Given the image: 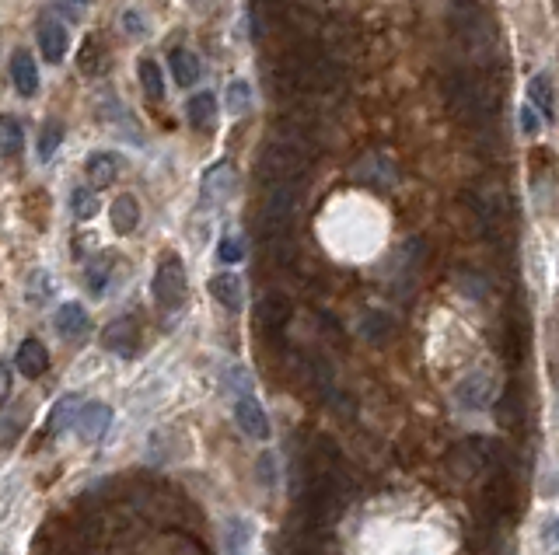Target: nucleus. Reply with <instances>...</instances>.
Returning a JSON list of instances; mask_svg holds the SVG:
<instances>
[{
  "label": "nucleus",
  "mask_w": 559,
  "mask_h": 555,
  "mask_svg": "<svg viewBox=\"0 0 559 555\" xmlns=\"http://www.w3.org/2000/svg\"><path fill=\"white\" fill-rule=\"evenodd\" d=\"M154 301H158L161 311H179L186 304L189 294V280H186V266H182L179 255H165L158 262V273H154Z\"/></svg>",
  "instance_id": "obj_1"
},
{
  "label": "nucleus",
  "mask_w": 559,
  "mask_h": 555,
  "mask_svg": "<svg viewBox=\"0 0 559 555\" xmlns=\"http://www.w3.org/2000/svg\"><path fill=\"white\" fill-rule=\"evenodd\" d=\"M451 28L472 49H483L490 42V35H483L490 28V21H486V11L479 0H455L451 4Z\"/></svg>",
  "instance_id": "obj_2"
},
{
  "label": "nucleus",
  "mask_w": 559,
  "mask_h": 555,
  "mask_svg": "<svg viewBox=\"0 0 559 555\" xmlns=\"http://www.w3.org/2000/svg\"><path fill=\"white\" fill-rule=\"evenodd\" d=\"M451 398H455L458 409L483 412V409H490V405L497 402V388H493L490 374H469V377H462V381L455 384Z\"/></svg>",
  "instance_id": "obj_3"
},
{
  "label": "nucleus",
  "mask_w": 559,
  "mask_h": 555,
  "mask_svg": "<svg viewBox=\"0 0 559 555\" xmlns=\"http://www.w3.org/2000/svg\"><path fill=\"white\" fill-rule=\"evenodd\" d=\"M231 416H235L238 430H242L245 437H252V440H270L273 437V423H270V416H266L263 402H259L256 395L235 398V405H231Z\"/></svg>",
  "instance_id": "obj_4"
},
{
  "label": "nucleus",
  "mask_w": 559,
  "mask_h": 555,
  "mask_svg": "<svg viewBox=\"0 0 559 555\" xmlns=\"http://www.w3.org/2000/svg\"><path fill=\"white\" fill-rule=\"evenodd\" d=\"M493 416H497L500 430H511V433H521L528 426V398L521 395L518 384H507L504 395H497V402H493Z\"/></svg>",
  "instance_id": "obj_5"
},
{
  "label": "nucleus",
  "mask_w": 559,
  "mask_h": 555,
  "mask_svg": "<svg viewBox=\"0 0 559 555\" xmlns=\"http://www.w3.org/2000/svg\"><path fill=\"white\" fill-rule=\"evenodd\" d=\"M77 70H81L84 77H105L112 70V49H109V42L102 39V32L84 35L81 53H77Z\"/></svg>",
  "instance_id": "obj_6"
},
{
  "label": "nucleus",
  "mask_w": 559,
  "mask_h": 555,
  "mask_svg": "<svg viewBox=\"0 0 559 555\" xmlns=\"http://www.w3.org/2000/svg\"><path fill=\"white\" fill-rule=\"evenodd\" d=\"M287 322H290V301L283 294H266L259 297L256 304V325L266 332L270 339H280L283 332H287Z\"/></svg>",
  "instance_id": "obj_7"
},
{
  "label": "nucleus",
  "mask_w": 559,
  "mask_h": 555,
  "mask_svg": "<svg viewBox=\"0 0 559 555\" xmlns=\"http://www.w3.org/2000/svg\"><path fill=\"white\" fill-rule=\"evenodd\" d=\"M53 329H56V336L67 339V343L88 336L91 318H88V311H84V304H77V301L60 304V308H56V315H53Z\"/></svg>",
  "instance_id": "obj_8"
},
{
  "label": "nucleus",
  "mask_w": 559,
  "mask_h": 555,
  "mask_svg": "<svg viewBox=\"0 0 559 555\" xmlns=\"http://www.w3.org/2000/svg\"><path fill=\"white\" fill-rule=\"evenodd\" d=\"M35 35H39V49L42 56H46V63H60L63 56H67V46H70V35H67V25L56 18H39V28H35Z\"/></svg>",
  "instance_id": "obj_9"
},
{
  "label": "nucleus",
  "mask_w": 559,
  "mask_h": 555,
  "mask_svg": "<svg viewBox=\"0 0 559 555\" xmlns=\"http://www.w3.org/2000/svg\"><path fill=\"white\" fill-rule=\"evenodd\" d=\"M102 343H105V350L119 353V357H137V350H140L137 322H133V318H116V322L105 329Z\"/></svg>",
  "instance_id": "obj_10"
},
{
  "label": "nucleus",
  "mask_w": 559,
  "mask_h": 555,
  "mask_svg": "<svg viewBox=\"0 0 559 555\" xmlns=\"http://www.w3.org/2000/svg\"><path fill=\"white\" fill-rule=\"evenodd\" d=\"M256 545V524L249 517L235 514L224 521V555H249Z\"/></svg>",
  "instance_id": "obj_11"
},
{
  "label": "nucleus",
  "mask_w": 559,
  "mask_h": 555,
  "mask_svg": "<svg viewBox=\"0 0 559 555\" xmlns=\"http://www.w3.org/2000/svg\"><path fill=\"white\" fill-rule=\"evenodd\" d=\"M14 367H18V374L28 377V381H39L49 370V350L39 339H25V343L18 346V353H14Z\"/></svg>",
  "instance_id": "obj_12"
},
{
  "label": "nucleus",
  "mask_w": 559,
  "mask_h": 555,
  "mask_svg": "<svg viewBox=\"0 0 559 555\" xmlns=\"http://www.w3.org/2000/svg\"><path fill=\"white\" fill-rule=\"evenodd\" d=\"M109 426H112V409H109V405H105V402H84L74 430L81 433V440H102Z\"/></svg>",
  "instance_id": "obj_13"
},
{
  "label": "nucleus",
  "mask_w": 559,
  "mask_h": 555,
  "mask_svg": "<svg viewBox=\"0 0 559 555\" xmlns=\"http://www.w3.org/2000/svg\"><path fill=\"white\" fill-rule=\"evenodd\" d=\"M81 405L84 398L77 395V391H67V395L60 398V402L53 405V412H49V437H63V433L70 430V426H77V416H81Z\"/></svg>",
  "instance_id": "obj_14"
},
{
  "label": "nucleus",
  "mask_w": 559,
  "mask_h": 555,
  "mask_svg": "<svg viewBox=\"0 0 559 555\" xmlns=\"http://www.w3.org/2000/svg\"><path fill=\"white\" fill-rule=\"evenodd\" d=\"M11 81H14V91L25 98H32L35 91H39V67H35L28 49H18V53L11 56Z\"/></svg>",
  "instance_id": "obj_15"
},
{
  "label": "nucleus",
  "mask_w": 559,
  "mask_h": 555,
  "mask_svg": "<svg viewBox=\"0 0 559 555\" xmlns=\"http://www.w3.org/2000/svg\"><path fill=\"white\" fill-rule=\"evenodd\" d=\"M210 297H214L217 304H221L224 311H231V315H238L242 311V280H238L235 273H217L210 276Z\"/></svg>",
  "instance_id": "obj_16"
},
{
  "label": "nucleus",
  "mask_w": 559,
  "mask_h": 555,
  "mask_svg": "<svg viewBox=\"0 0 559 555\" xmlns=\"http://www.w3.org/2000/svg\"><path fill=\"white\" fill-rule=\"evenodd\" d=\"M119 172H123V158L112 151H98L88 158V179L95 189H102V185H112L119 179Z\"/></svg>",
  "instance_id": "obj_17"
},
{
  "label": "nucleus",
  "mask_w": 559,
  "mask_h": 555,
  "mask_svg": "<svg viewBox=\"0 0 559 555\" xmlns=\"http://www.w3.org/2000/svg\"><path fill=\"white\" fill-rule=\"evenodd\" d=\"M168 67H172V77L179 88H193L203 74L200 56L189 53V49H172V53H168Z\"/></svg>",
  "instance_id": "obj_18"
},
{
  "label": "nucleus",
  "mask_w": 559,
  "mask_h": 555,
  "mask_svg": "<svg viewBox=\"0 0 559 555\" xmlns=\"http://www.w3.org/2000/svg\"><path fill=\"white\" fill-rule=\"evenodd\" d=\"M357 179L374 185V189H388V185L395 182V168H392V161H385L381 154H367L357 165Z\"/></svg>",
  "instance_id": "obj_19"
},
{
  "label": "nucleus",
  "mask_w": 559,
  "mask_h": 555,
  "mask_svg": "<svg viewBox=\"0 0 559 555\" xmlns=\"http://www.w3.org/2000/svg\"><path fill=\"white\" fill-rule=\"evenodd\" d=\"M109 220H112V227H116L119 234H133V231H137V224H140V203L130 196V192H123V196L112 199Z\"/></svg>",
  "instance_id": "obj_20"
},
{
  "label": "nucleus",
  "mask_w": 559,
  "mask_h": 555,
  "mask_svg": "<svg viewBox=\"0 0 559 555\" xmlns=\"http://www.w3.org/2000/svg\"><path fill=\"white\" fill-rule=\"evenodd\" d=\"M112 266H116V255H95V259L84 266V287L91 290V297H102L105 287L112 280Z\"/></svg>",
  "instance_id": "obj_21"
},
{
  "label": "nucleus",
  "mask_w": 559,
  "mask_h": 555,
  "mask_svg": "<svg viewBox=\"0 0 559 555\" xmlns=\"http://www.w3.org/2000/svg\"><path fill=\"white\" fill-rule=\"evenodd\" d=\"M186 112H189V123H193L196 130H214V123H217V98L210 95V91H200V95L189 98Z\"/></svg>",
  "instance_id": "obj_22"
},
{
  "label": "nucleus",
  "mask_w": 559,
  "mask_h": 555,
  "mask_svg": "<svg viewBox=\"0 0 559 555\" xmlns=\"http://www.w3.org/2000/svg\"><path fill=\"white\" fill-rule=\"evenodd\" d=\"M231 189H235V172H231V165H214L203 175V199H224Z\"/></svg>",
  "instance_id": "obj_23"
},
{
  "label": "nucleus",
  "mask_w": 559,
  "mask_h": 555,
  "mask_svg": "<svg viewBox=\"0 0 559 555\" xmlns=\"http://www.w3.org/2000/svg\"><path fill=\"white\" fill-rule=\"evenodd\" d=\"M528 98H532V105L539 109L542 119H553V84H549L546 74L532 77V84H528Z\"/></svg>",
  "instance_id": "obj_24"
},
{
  "label": "nucleus",
  "mask_w": 559,
  "mask_h": 555,
  "mask_svg": "<svg viewBox=\"0 0 559 555\" xmlns=\"http://www.w3.org/2000/svg\"><path fill=\"white\" fill-rule=\"evenodd\" d=\"M21 147H25V133H21L18 119H14V116H0V154L14 158Z\"/></svg>",
  "instance_id": "obj_25"
},
{
  "label": "nucleus",
  "mask_w": 559,
  "mask_h": 555,
  "mask_svg": "<svg viewBox=\"0 0 559 555\" xmlns=\"http://www.w3.org/2000/svg\"><path fill=\"white\" fill-rule=\"evenodd\" d=\"M137 77H140V84H144L147 98H154V102L165 98V74H161V67L154 60H140Z\"/></svg>",
  "instance_id": "obj_26"
},
{
  "label": "nucleus",
  "mask_w": 559,
  "mask_h": 555,
  "mask_svg": "<svg viewBox=\"0 0 559 555\" xmlns=\"http://www.w3.org/2000/svg\"><path fill=\"white\" fill-rule=\"evenodd\" d=\"M392 318L385 315V311H371V315L364 318V325H360V332H364L371 343H385L388 336H392Z\"/></svg>",
  "instance_id": "obj_27"
},
{
  "label": "nucleus",
  "mask_w": 559,
  "mask_h": 555,
  "mask_svg": "<svg viewBox=\"0 0 559 555\" xmlns=\"http://www.w3.org/2000/svg\"><path fill=\"white\" fill-rule=\"evenodd\" d=\"M70 210H74L77 220H91L98 213V196L95 189H84V185H77L74 192H70Z\"/></svg>",
  "instance_id": "obj_28"
},
{
  "label": "nucleus",
  "mask_w": 559,
  "mask_h": 555,
  "mask_svg": "<svg viewBox=\"0 0 559 555\" xmlns=\"http://www.w3.org/2000/svg\"><path fill=\"white\" fill-rule=\"evenodd\" d=\"M60 144H63V123H60V119H49V123L42 126V133H39V158L49 161Z\"/></svg>",
  "instance_id": "obj_29"
},
{
  "label": "nucleus",
  "mask_w": 559,
  "mask_h": 555,
  "mask_svg": "<svg viewBox=\"0 0 559 555\" xmlns=\"http://www.w3.org/2000/svg\"><path fill=\"white\" fill-rule=\"evenodd\" d=\"M252 105V88L245 81H231L228 84V112L231 116H245Z\"/></svg>",
  "instance_id": "obj_30"
},
{
  "label": "nucleus",
  "mask_w": 559,
  "mask_h": 555,
  "mask_svg": "<svg viewBox=\"0 0 559 555\" xmlns=\"http://www.w3.org/2000/svg\"><path fill=\"white\" fill-rule=\"evenodd\" d=\"M242 259H245L242 238H235V234H224L221 245H217V262H224V266H238Z\"/></svg>",
  "instance_id": "obj_31"
},
{
  "label": "nucleus",
  "mask_w": 559,
  "mask_h": 555,
  "mask_svg": "<svg viewBox=\"0 0 559 555\" xmlns=\"http://www.w3.org/2000/svg\"><path fill=\"white\" fill-rule=\"evenodd\" d=\"M224 388L228 391H235V398H242V395H252V374L245 367H228L224 370Z\"/></svg>",
  "instance_id": "obj_32"
},
{
  "label": "nucleus",
  "mask_w": 559,
  "mask_h": 555,
  "mask_svg": "<svg viewBox=\"0 0 559 555\" xmlns=\"http://www.w3.org/2000/svg\"><path fill=\"white\" fill-rule=\"evenodd\" d=\"M49 294H53V283H49V276L46 273H32V280H28V290H25V301L46 304Z\"/></svg>",
  "instance_id": "obj_33"
},
{
  "label": "nucleus",
  "mask_w": 559,
  "mask_h": 555,
  "mask_svg": "<svg viewBox=\"0 0 559 555\" xmlns=\"http://www.w3.org/2000/svg\"><path fill=\"white\" fill-rule=\"evenodd\" d=\"M542 538H546L553 555H559V517H546V521H542Z\"/></svg>",
  "instance_id": "obj_34"
},
{
  "label": "nucleus",
  "mask_w": 559,
  "mask_h": 555,
  "mask_svg": "<svg viewBox=\"0 0 559 555\" xmlns=\"http://www.w3.org/2000/svg\"><path fill=\"white\" fill-rule=\"evenodd\" d=\"M84 11H88V0H63V14H67L70 21H81Z\"/></svg>",
  "instance_id": "obj_35"
},
{
  "label": "nucleus",
  "mask_w": 559,
  "mask_h": 555,
  "mask_svg": "<svg viewBox=\"0 0 559 555\" xmlns=\"http://www.w3.org/2000/svg\"><path fill=\"white\" fill-rule=\"evenodd\" d=\"M123 25H126V32H130V35H144V32H147L144 18H140L137 11H126V14H123Z\"/></svg>",
  "instance_id": "obj_36"
},
{
  "label": "nucleus",
  "mask_w": 559,
  "mask_h": 555,
  "mask_svg": "<svg viewBox=\"0 0 559 555\" xmlns=\"http://www.w3.org/2000/svg\"><path fill=\"white\" fill-rule=\"evenodd\" d=\"M259 475H263V482L273 489V454H263V458H259Z\"/></svg>",
  "instance_id": "obj_37"
},
{
  "label": "nucleus",
  "mask_w": 559,
  "mask_h": 555,
  "mask_svg": "<svg viewBox=\"0 0 559 555\" xmlns=\"http://www.w3.org/2000/svg\"><path fill=\"white\" fill-rule=\"evenodd\" d=\"M7 395H11V367L0 360V402H4Z\"/></svg>",
  "instance_id": "obj_38"
},
{
  "label": "nucleus",
  "mask_w": 559,
  "mask_h": 555,
  "mask_svg": "<svg viewBox=\"0 0 559 555\" xmlns=\"http://www.w3.org/2000/svg\"><path fill=\"white\" fill-rule=\"evenodd\" d=\"M521 126H525V133H539V119H535V109L521 112Z\"/></svg>",
  "instance_id": "obj_39"
},
{
  "label": "nucleus",
  "mask_w": 559,
  "mask_h": 555,
  "mask_svg": "<svg viewBox=\"0 0 559 555\" xmlns=\"http://www.w3.org/2000/svg\"><path fill=\"white\" fill-rule=\"evenodd\" d=\"M196 4H200V0H196Z\"/></svg>",
  "instance_id": "obj_40"
}]
</instances>
